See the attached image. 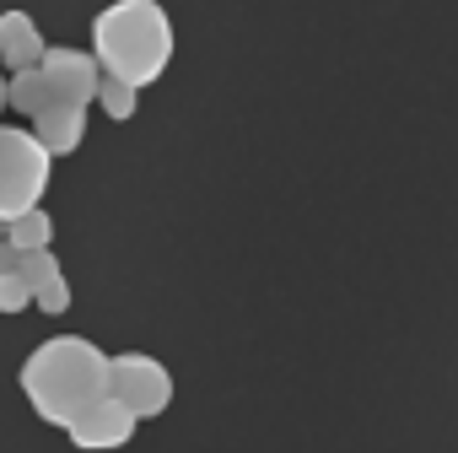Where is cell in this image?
<instances>
[{"label":"cell","instance_id":"2","mask_svg":"<svg viewBox=\"0 0 458 453\" xmlns=\"http://www.w3.org/2000/svg\"><path fill=\"white\" fill-rule=\"evenodd\" d=\"M103 76L124 87H151L173 65V17L162 0H114L92 17V49Z\"/></svg>","mask_w":458,"mask_h":453},{"label":"cell","instance_id":"6","mask_svg":"<svg viewBox=\"0 0 458 453\" xmlns=\"http://www.w3.org/2000/svg\"><path fill=\"white\" fill-rule=\"evenodd\" d=\"M135 426H140V421L108 394V399H98L87 415H76L65 432H71V442H76L81 453H114V448H124V442L135 437Z\"/></svg>","mask_w":458,"mask_h":453},{"label":"cell","instance_id":"7","mask_svg":"<svg viewBox=\"0 0 458 453\" xmlns=\"http://www.w3.org/2000/svg\"><path fill=\"white\" fill-rule=\"evenodd\" d=\"M44 28H38V17L33 12H22V6H12V12H0V65H6L12 76L17 71H33L38 60H44Z\"/></svg>","mask_w":458,"mask_h":453},{"label":"cell","instance_id":"8","mask_svg":"<svg viewBox=\"0 0 458 453\" xmlns=\"http://www.w3.org/2000/svg\"><path fill=\"white\" fill-rule=\"evenodd\" d=\"M33 292V308H44L49 319H65L71 313V281L55 260V249H38V254H22V270H17Z\"/></svg>","mask_w":458,"mask_h":453},{"label":"cell","instance_id":"13","mask_svg":"<svg viewBox=\"0 0 458 453\" xmlns=\"http://www.w3.org/2000/svg\"><path fill=\"white\" fill-rule=\"evenodd\" d=\"M33 308V292L22 276H0V313H28Z\"/></svg>","mask_w":458,"mask_h":453},{"label":"cell","instance_id":"14","mask_svg":"<svg viewBox=\"0 0 458 453\" xmlns=\"http://www.w3.org/2000/svg\"><path fill=\"white\" fill-rule=\"evenodd\" d=\"M17 270H22V254H17L6 238H0V276H17Z\"/></svg>","mask_w":458,"mask_h":453},{"label":"cell","instance_id":"15","mask_svg":"<svg viewBox=\"0 0 458 453\" xmlns=\"http://www.w3.org/2000/svg\"><path fill=\"white\" fill-rule=\"evenodd\" d=\"M0 114H6V71H0Z\"/></svg>","mask_w":458,"mask_h":453},{"label":"cell","instance_id":"12","mask_svg":"<svg viewBox=\"0 0 458 453\" xmlns=\"http://www.w3.org/2000/svg\"><path fill=\"white\" fill-rule=\"evenodd\" d=\"M135 87H124V81H114V76H98V92H92V103L114 119V124H124V119H135Z\"/></svg>","mask_w":458,"mask_h":453},{"label":"cell","instance_id":"5","mask_svg":"<svg viewBox=\"0 0 458 453\" xmlns=\"http://www.w3.org/2000/svg\"><path fill=\"white\" fill-rule=\"evenodd\" d=\"M38 71H44V81H49V92L60 98V103H81V108H92V92H98V60L87 55V49H71V44H49L44 49V60H38Z\"/></svg>","mask_w":458,"mask_h":453},{"label":"cell","instance_id":"11","mask_svg":"<svg viewBox=\"0 0 458 453\" xmlns=\"http://www.w3.org/2000/svg\"><path fill=\"white\" fill-rule=\"evenodd\" d=\"M0 238H6L17 254H38V249L55 244V216L44 205H33V210H22V216H12L6 226H0Z\"/></svg>","mask_w":458,"mask_h":453},{"label":"cell","instance_id":"9","mask_svg":"<svg viewBox=\"0 0 458 453\" xmlns=\"http://www.w3.org/2000/svg\"><path fill=\"white\" fill-rule=\"evenodd\" d=\"M28 130H33V141L49 151V162H60V157L81 151V141H87V108H81V103H55V108L38 114Z\"/></svg>","mask_w":458,"mask_h":453},{"label":"cell","instance_id":"10","mask_svg":"<svg viewBox=\"0 0 458 453\" xmlns=\"http://www.w3.org/2000/svg\"><path fill=\"white\" fill-rule=\"evenodd\" d=\"M60 98L49 92V81H44V71L33 65V71H17V76H6V108L12 114H22L28 124L38 119V114H49Z\"/></svg>","mask_w":458,"mask_h":453},{"label":"cell","instance_id":"4","mask_svg":"<svg viewBox=\"0 0 458 453\" xmlns=\"http://www.w3.org/2000/svg\"><path fill=\"white\" fill-rule=\"evenodd\" d=\"M108 394L135 421H151L173 405V372L151 351H119V356H108Z\"/></svg>","mask_w":458,"mask_h":453},{"label":"cell","instance_id":"3","mask_svg":"<svg viewBox=\"0 0 458 453\" xmlns=\"http://www.w3.org/2000/svg\"><path fill=\"white\" fill-rule=\"evenodd\" d=\"M49 151L33 141L28 124H0V226L33 210L49 189Z\"/></svg>","mask_w":458,"mask_h":453},{"label":"cell","instance_id":"1","mask_svg":"<svg viewBox=\"0 0 458 453\" xmlns=\"http://www.w3.org/2000/svg\"><path fill=\"white\" fill-rule=\"evenodd\" d=\"M17 389L49 426H71L98 399H108V351L87 335H49L17 367Z\"/></svg>","mask_w":458,"mask_h":453}]
</instances>
